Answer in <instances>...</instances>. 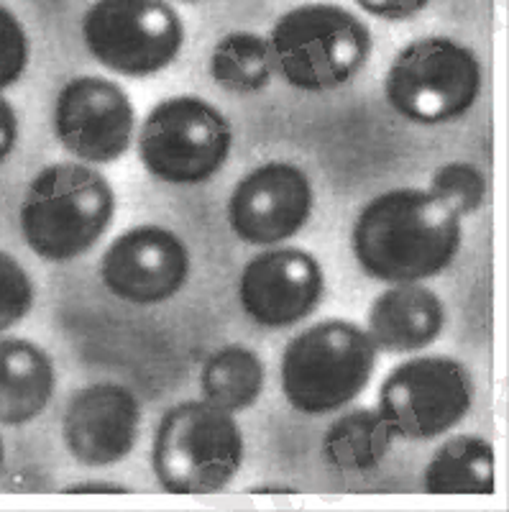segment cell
<instances>
[{"label":"cell","instance_id":"obj_11","mask_svg":"<svg viewBox=\"0 0 509 512\" xmlns=\"http://www.w3.org/2000/svg\"><path fill=\"white\" fill-rule=\"evenodd\" d=\"M313 182L290 162L251 169L228 198V226L243 244L272 246L292 239L313 216Z\"/></svg>","mask_w":509,"mask_h":512},{"label":"cell","instance_id":"obj_21","mask_svg":"<svg viewBox=\"0 0 509 512\" xmlns=\"http://www.w3.org/2000/svg\"><path fill=\"white\" fill-rule=\"evenodd\" d=\"M430 192L440 203L451 208L458 218L471 216L484 205L486 180L469 162H451L435 169Z\"/></svg>","mask_w":509,"mask_h":512},{"label":"cell","instance_id":"obj_12","mask_svg":"<svg viewBox=\"0 0 509 512\" xmlns=\"http://www.w3.org/2000/svg\"><path fill=\"white\" fill-rule=\"evenodd\" d=\"M100 280L123 303H167L190 280V249L169 228L136 226L105 249Z\"/></svg>","mask_w":509,"mask_h":512},{"label":"cell","instance_id":"obj_13","mask_svg":"<svg viewBox=\"0 0 509 512\" xmlns=\"http://www.w3.org/2000/svg\"><path fill=\"white\" fill-rule=\"evenodd\" d=\"M325 292V274L302 249H269L246 262L238 280L243 313L261 328H290L310 318Z\"/></svg>","mask_w":509,"mask_h":512},{"label":"cell","instance_id":"obj_26","mask_svg":"<svg viewBox=\"0 0 509 512\" xmlns=\"http://www.w3.org/2000/svg\"><path fill=\"white\" fill-rule=\"evenodd\" d=\"M64 492H67V495H126L128 489L108 482H85L75 484V487H67Z\"/></svg>","mask_w":509,"mask_h":512},{"label":"cell","instance_id":"obj_3","mask_svg":"<svg viewBox=\"0 0 509 512\" xmlns=\"http://www.w3.org/2000/svg\"><path fill=\"white\" fill-rule=\"evenodd\" d=\"M272 70L300 93H330L364 70L374 39L356 13L336 3H305L269 31Z\"/></svg>","mask_w":509,"mask_h":512},{"label":"cell","instance_id":"obj_19","mask_svg":"<svg viewBox=\"0 0 509 512\" xmlns=\"http://www.w3.org/2000/svg\"><path fill=\"white\" fill-rule=\"evenodd\" d=\"M264 361L246 346H223L208 356L200 372L203 400L213 402L228 413L249 410L264 390Z\"/></svg>","mask_w":509,"mask_h":512},{"label":"cell","instance_id":"obj_28","mask_svg":"<svg viewBox=\"0 0 509 512\" xmlns=\"http://www.w3.org/2000/svg\"><path fill=\"white\" fill-rule=\"evenodd\" d=\"M3 466H6V446H3V438H0V472H3Z\"/></svg>","mask_w":509,"mask_h":512},{"label":"cell","instance_id":"obj_25","mask_svg":"<svg viewBox=\"0 0 509 512\" xmlns=\"http://www.w3.org/2000/svg\"><path fill=\"white\" fill-rule=\"evenodd\" d=\"M18 144V113L11 100L0 95V164L6 162Z\"/></svg>","mask_w":509,"mask_h":512},{"label":"cell","instance_id":"obj_29","mask_svg":"<svg viewBox=\"0 0 509 512\" xmlns=\"http://www.w3.org/2000/svg\"><path fill=\"white\" fill-rule=\"evenodd\" d=\"M182 3H197V0H182Z\"/></svg>","mask_w":509,"mask_h":512},{"label":"cell","instance_id":"obj_18","mask_svg":"<svg viewBox=\"0 0 509 512\" xmlns=\"http://www.w3.org/2000/svg\"><path fill=\"white\" fill-rule=\"evenodd\" d=\"M394 436L379 410L356 408L333 420L323 438V459L338 472H371L387 459Z\"/></svg>","mask_w":509,"mask_h":512},{"label":"cell","instance_id":"obj_20","mask_svg":"<svg viewBox=\"0 0 509 512\" xmlns=\"http://www.w3.org/2000/svg\"><path fill=\"white\" fill-rule=\"evenodd\" d=\"M208 70L215 85L228 93H261L274 75L267 39L251 31H231L213 47Z\"/></svg>","mask_w":509,"mask_h":512},{"label":"cell","instance_id":"obj_2","mask_svg":"<svg viewBox=\"0 0 509 512\" xmlns=\"http://www.w3.org/2000/svg\"><path fill=\"white\" fill-rule=\"evenodd\" d=\"M116 216L113 187L98 169L49 164L31 180L21 203V236L44 262H75L93 249Z\"/></svg>","mask_w":509,"mask_h":512},{"label":"cell","instance_id":"obj_14","mask_svg":"<svg viewBox=\"0 0 509 512\" xmlns=\"http://www.w3.org/2000/svg\"><path fill=\"white\" fill-rule=\"evenodd\" d=\"M141 431V405L128 387L95 382L75 392L64 410L62 441L82 466H113L134 451Z\"/></svg>","mask_w":509,"mask_h":512},{"label":"cell","instance_id":"obj_8","mask_svg":"<svg viewBox=\"0 0 509 512\" xmlns=\"http://www.w3.org/2000/svg\"><path fill=\"white\" fill-rule=\"evenodd\" d=\"M82 41L105 70L149 77L185 47V24L167 0H95L82 18Z\"/></svg>","mask_w":509,"mask_h":512},{"label":"cell","instance_id":"obj_15","mask_svg":"<svg viewBox=\"0 0 509 512\" xmlns=\"http://www.w3.org/2000/svg\"><path fill=\"white\" fill-rule=\"evenodd\" d=\"M366 323V333L376 349L415 354L438 341L446 326V308L440 297L420 282H400L376 297Z\"/></svg>","mask_w":509,"mask_h":512},{"label":"cell","instance_id":"obj_5","mask_svg":"<svg viewBox=\"0 0 509 512\" xmlns=\"http://www.w3.org/2000/svg\"><path fill=\"white\" fill-rule=\"evenodd\" d=\"M376 369L369 333L348 320H320L282 354V392L297 413L328 415L366 390Z\"/></svg>","mask_w":509,"mask_h":512},{"label":"cell","instance_id":"obj_24","mask_svg":"<svg viewBox=\"0 0 509 512\" xmlns=\"http://www.w3.org/2000/svg\"><path fill=\"white\" fill-rule=\"evenodd\" d=\"M430 0H356V6L364 8L374 18L382 21H407L428 8Z\"/></svg>","mask_w":509,"mask_h":512},{"label":"cell","instance_id":"obj_22","mask_svg":"<svg viewBox=\"0 0 509 512\" xmlns=\"http://www.w3.org/2000/svg\"><path fill=\"white\" fill-rule=\"evenodd\" d=\"M34 297L36 290L29 272L11 254L0 251V333H6L31 313Z\"/></svg>","mask_w":509,"mask_h":512},{"label":"cell","instance_id":"obj_16","mask_svg":"<svg viewBox=\"0 0 509 512\" xmlns=\"http://www.w3.org/2000/svg\"><path fill=\"white\" fill-rule=\"evenodd\" d=\"M57 390L49 354L26 338H0V425H26L39 418Z\"/></svg>","mask_w":509,"mask_h":512},{"label":"cell","instance_id":"obj_10","mask_svg":"<svg viewBox=\"0 0 509 512\" xmlns=\"http://www.w3.org/2000/svg\"><path fill=\"white\" fill-rule=\"evenodd\" d=\"M134 123V105L121 85L98 75L70 80L54 103L57 141L87 164L121 159L131 146Z\"/></svg>","mask_w":509,"mask_h":512},{"label":"cell","instance_id":"obj_6","mask_svg":"<svg viewBox=\"0 0 509 512\" xmlns=\"http://www.w3.org/2000/svg\"><path fill=\"white\" fill-rule=\"evenodd\" d=\"M481 82L484 72L474 49L451 36H425L407 44L389 64L384 95L405 121L438 126L474 108Z\"/></svg>","mask_w":509,"mask_h":512},{"label":"cell","instance_id":"obj_17","mask_svg":"<svg viewBox=\"0 0 509 512\" xmlns=\"http://www.w3.org/2000/svg\"><path fill=\"white\" fill-rule=\"evenodd\" d=\"M423 487L430 495H494V448L481 436L451 438L425 466Z\"/></svg>","mask_w":509,"mask_h":512},{"label":"cell","instance_id":"obj_9","mask_svg":"<svg viewBox=\"0 0 509 512\" xmlns=\"http://www.w3.org/2000/svg\"><path fill=\"white\" fill-rule=\"evenodd\" d=\"M476 400L474 377L451 356H415L379 387V415L394 438L433 441L453 431Z\"/></svg>","mask_w":509,"mask_h":512},{"label":"cell","instance_id":"obj_7","mask_svg":"<svg viewBox=\"0 0 509 512\" xmlns=\"http://www.w3.org/2000/svg\"><path fill=\"white\" fill-rule=\"evenodd\" d=\"M233 128L197 95H174L151 108L139 134V159L167 185H203L231 157Z\"/></svg>","mask_w":509,"mask_h":512},{"label":"cell","instance_id":"obj_4","mask_svg":"<svg viewBox=\"0 0 509 512\" xmlns=\"http://www.w3.org/2000/svg\"><path fill=\"white\" fill-rule=\"evenodd\" d=\"M243 433L233 413L208 400H187L162 415L151 466L172 495H213L243 464Z\"/></svg>","mask_w":509,"mask_h":512},{"label":"cell","instance_id":"obj_1","mask_svg":"<svg viewBox=\"0 0 509 512\" xmlns=\"http://www.w3.org/2000/svg\"><path fill=\"white\" fill-rule=\"evenodd\" d=\"M461 218L430 190H389L364 205L351 231L353 256L371 280L423 282L461 251Z\"/></svg>","mask_w":509,"mask_h":512},{"label":"cell","instance_id":"obj_27","mask_svg":"<svg viewBox=\"0 0 509 512\" xmlns=\"http://www.w3.org/2000/svg\"><path fill=\"white\" fill-rule=\"evenodd\" d=\"M256 492H264V495H267V492H282V495H290L292 489H287V487H259Z\"/></svg>","mask_w":509,"mask_h":512},{"label":"cell","instance_id":"obj_23","mask_svg":"<svg viewBox=\"0 0 509 512\" xmlns=\"http://www.w3.org/2000/svg\"><path fill=\"white\" fill-rule=\"evenodd\" d=\"M29 57L31 47L24 24L0 3V93L24 77Z\"/></svg>","mask_w":509,"mask_h":512}]
</instances>
